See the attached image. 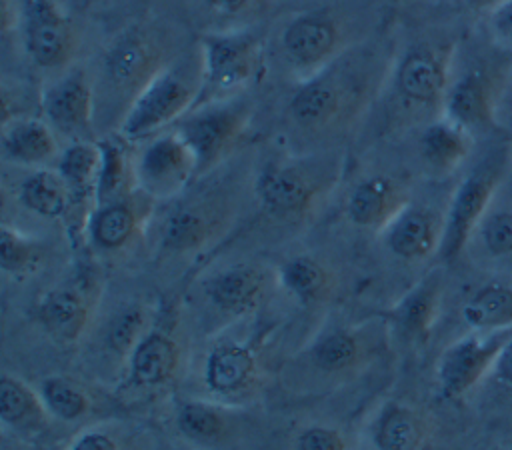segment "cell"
Returning <instances> with one entry per match:
<instances>
[{"label":"cell","mask_w":512,"mask_h":450,"mask_svg":"<svg viewBox=\"0 0 512 450\" xmlns=\"http://www.w3.org/2000/svg\"><path fill=\"white\" fill-rule=\"evenodd\" d=\"M278 274L260 262H238L214 272L204 282L210 304L226 316L242 318L258 310L270 296Z\"/></svg>","instance_id":"15"},{"label":"cell","mask_w":512,"mask_h":450,"mask_svg":"<svg viewBox=\"0 0 512 450\" xmlns=\"http://www.w3.org/2000/svg\"><path fill=\"white\" fill-rule=\"evenodd\" d=\"M500 178L502 162L486 158L458 184L444 214V232L438 250L442 262L450 264L464 252L472 234L490 210Z\"/></svg>","instance_id":"9"},{"label":"cell","mask_w":512,"mask_h":450,"mask_svg":"<svg viewBox=\"0 0 512 450\" xmlns=\"http://www.w3.org/2000/svg\"><path fill=\"white\" fill-rule=\"evenodd\" d=\"M370 36L364 8L326 4L286 16L266 42V58L298 86Z\"/></svg>","instance_id":"2"},{"label":"cell","mask_w":512,"mask_h":450,"mask_svg":"<svg viewBox=\"0 0 512 450\" xmlns=\"http://www.w3.org/2000/svg\"><path fill=\"white\" fill-rule=\"evenodd\" d=\"M48 126L72 142L96 140V96L92 74L78 64L50 80L40 94Z\"/></svg>","instance_id":"11"},{"label":"cell","mask_w":512,"mask_h":450,"mask_svg":"<svg viewBox=\"0 0 512 450\" xmlns=\"http://www.w3.org/2000/svg\"><path fill=\"white\" fill-rule=\"evenodd\" d=\"M232 218V204L216 192L178 202L164 218L160 246L168 252H194L214 242Z\"/></svg>","instance_id":"14"},{"label":"cell","mask_w":512,"mask_h":450,"mask_svg":"<svg viewBox=\"0 0 512 450\" xmlns=\"http://www.w3.org/2000/svg\"><path fill=\"white\" fill-rule=\"evenodd\" d=\"M198 50L202 86L194 108L242 96L266 66V40L252 26L208 30Z\"/></svg>","instance_id":"6"},{"label":"cell","mask_w":512,"mask_h":450,"mask_svg":"<svg viewBox=\"0 0 512 450\" xmlns=\"http://www.w3.org/2000/svg\"><path fill=\"white\" fill-rule=\"evenodd\" d=\"M2 156L16 166L44 168L58 156L54 130L46 120L32 116L12 118L2 128Z\"/></svg>","instance_id":"22"},{"label":"cell","mask_w":512,"mask_h":450,"mask_svg":"<svg viewBox=\"0 0 512 450\" xmlns=\"http://www.w3.org/2000/svg\"><path fill=\"white\" fill-rule=\"evenodd\" d=\"M154 202L142 190L98 204L86 224V236L98 252L114 254L126 250L144 230L154 212Z\"/></svg>","instance_id":"16"},{"label":"cell","mask_w":512,"mask_h":450,"mask_svg":"<svg viewBox=\"0 0 512 450\" xmlns=\"http://www.w3.org/2000/svg\"><path fill=\"white\" fill-rule=\"evenodd\" d=\"M310 360L324 374L352 372L366 360V338L352 328L326 332L312 344Z\"/></svg>","instance_id":"31"},{"label":"cell","mask_w":512,"mask_h":450,"mask_svg":"<svg viewBox=\"0 0 512 450\" xmlns=\"http://www.w3.org/2000/svg\"><path fill=\"white\" fill-rule=\"evenodd\" d=\"M148 312L142 304H126L116 310L106 326V346L112 354L124 358L130 356L132 350L140 344V340L148 334Z\"/></svg>","instance_id":"36"},{"label":"cell","mask_w":512,"mask_h":450,"mask_svg":"<svg viewBox=\"0 0 512 450\" xmlns=\"http://www.w3.org/2000/svg\"><path fill=\"white\" fill-rule=\"evenodd\" d=\"M336 162L326 156L288 158L266 164L254 184L258 202L274 220L306 218L334 182Z\"/></svg>","instance_id":"7"},{"label":"cell","mask_w":512,"mask_h":450,"mask_svg":"<svg viewBox=\"0 0 512 450\" xmlns=\"http://www.w3.org/2000/svg\"><path fill=\"white\" fill-rule=\"evenodd\" d=\"M492 372H494L498 384L502 388H506L508 392H512V334H510L508 342L504 344V348H502V352H500Z\"/></svg>","instance_id":"42"},{"label":"cell","mask_w":512,"mask_h":450,"mask_svg":"<svg viewBox=\"0 0 512 450\" xmlns=\"http://www.w3.org/2000/svg\"><path fill=\"white\" fill-rule=\"evenodd\" d=\"M92 298L86 286L68 284L46 292L38 306L36 318L42 328L60 344H74L90 324Z\"/></svg>","instance_id":"20"},{"label":"cell","mask_w":512,"mask_h":450,"mask_svg":"<svg viewBox=\"0 0 512 450\" xmlns=\"http://www.w3.org/2000/svg\"><path fill=\"white\" fill-rule=\"evenodd\" d=\"M178 432L198 446L224 442L234 430L232 410L208 400H182L176 410Z\"/></svg>","instance_id":"26"},{"label":"cell","mask_w":512,"mask_h":450,"mask_svg":"<svg viewBox=\"0 0 512 450\" xmlns=\"http://www.w3.org/2000/svg\"><path fill=\"white\" fill-rule=\"evenodd\" d=\"M426 438V418L420 410L402 402H388L372 426L378 450H420Z\"/></svg>","instance_id":"27"},{"label":"cell","mask_w":512,"mask_h":450,"mask_svg":"<svg viewBox=\"0 0 512 450\" xmlns=\"http://www.w3.org/2000/svg\"><path fill=\"white\" fill-rule=\"evenodd\" d=\"M176 58L174 40L156 24H132L104 44L92 74L98 124L124 120L140 92Z\"/></svg>","instance_id":"3"},{"label":"cell","mask_w":512,"mask_h":450,"mask_svg":"<svg viewBox=\"0 0 512 450\" xmlns=\"http://www.w3.org/2000/svg\"><path fill=\"white\" fill-rule=\"evenodd\" d=\"M196 176V156L172 128L142 142L134 158L136 188L152 200L176 198Z\"/></svg>","instance_id":"10"},{"label":"cell","mask_w":512,"mask_h":450,"mask_svg":"<svg viewBox=\"0 0 512 450\" xmlns=\"http://www.w3.org/2000/svg\"><path fill=\"white\" fill-rule=\"evenodd\" d=\"M444 216L432 208L410 202L382 232L388 250L408 262L426 260L440 250Z\"/></svg>","instance_id":"19"},{"label":"cell","mask_w":512,"mask_h":450,"mask_svg":"<svg viewBox=\"0 0 512 450\" xmlns=\"http://www.w3.org/2000/svg\"><path fill=\"white\" fill-rule=\"evenodd\" d=\"M476 232L486 254L494 258L512 256V212L488 210Z\"/></svg>","instance_id":"38"},{"label":"cell","mask_w":512,"mask_h":450,"mask_svg":"<svg viewBox=\"0 0 512 450\" xmlns=\"http://www.w3.org/2000/svg\"><path fill=\"white\" fill-rule=\"evenodd\" d=\"M46 248L38 238H32L18 228L2 224L0 228V266L14 278H24L42 268Z\"/></svg>","instance_id":"34"},{"label":"cell","mask_w":512,"mask_h":450,"mask_svg":"<svg viewBox=\"0 0 512 450\" xmlns=\"http://www.w3.org/2000/svg\"><path fill=\"white\" fill-rule=\"evenodd\" d=\"M442 116L462 126L472 136L494 126V92L488 76L480 70H470L450 80Z\"/></svg>","instance_id":"21"},{"label":"cell","mask_w":512,"mask_h":450,"mask_svg":"<svg viewBox=\"0 0 512 450\" xmlns=\"http://www.w3.org/2000/svg\"><path fill=\"white\" fill-rule=\"evenodd\" d=\"M18 202L40 218L66 220L72 198L58 170L36 168L20 182Z\"/></svg>","instance_id":"28"},{"label":"cell","mask_w":512,"mask_h":450,"mask_svg":"<svg viewBox=\"0 0 512 450\" xmlns=\"http://www.w3.org/2000/svg\"><path fill=\"white\" fill-rule=\"evenodd\" d=\"M450 64L452 48L430 42L414 44L396 56L380 94V116L386 126L428 124L442 116L444 96L450 86Z\"/></svg>","instance_id":"4"},{"label":"cell","mask_w":512,"mask_h":450,"mask_svg":"<svg viewBox=\"0 0 512 450\" xmlns=\"http://www.w3.org/2000/svg\"><path fill=\"white\" fill-rule=\"evenodd\" d=\"M262 380L258 350L248 342L224 340L214 344L204 362L206 388L226 402L252 396Z\"/></svg>","instance_id":"17"},{"label":"cell","mask_w":512,"mask_h":450,"mask_svg":"<svg viewBox=\"0 0 512 450\" xmlns=\"http://www.w3.org/2000/svg\"><path fill=\"white\" fill-rule=\"evenodd\" d=\"M276 274L278 284L304 306L326 302L334 290L332 272L314 256H294L286 260Z\"/></svg>","instance_id":"29"},{"label":"cell","mask_w":512,"mask_h":450,"mask_svg":"<svg viewBox=\"0 0 512 450\" xmlns=\"http://www.w3.org/2000/svg\"><path fill=\"white\" fill-rule=\"evenodd\" d=\"M510 334L512 328L488 332L472 330L470 334L452 342L440 354L436 368L440 394L452 400L470 392L488 372L494 370Z\"/></svg>","instance_id":"13"},{"label":"cell","mask_w":512,"mask_h":450,"mask_svg":"<svg viewBox=\"0 0 512 450\" xmlns=\"http://www.w3.org/2000/svg\"><path fill=\"white\" fill-rule=\"evenodd\" d=\"M394 60L390 40L374 34L298 84L284 110L288 134L326 142L352 132L376 106Z\"/></svg>","instance_id":"1"},{"label":"cell","mask_w":512,"mask_h":450,"mask_svg":"<svg viewBox=\"0 0 512 450\" xmlns=\"http://www.w3.org/2000/svg\"><path fill=\"white\" fill-rule=\"evenodd\" d=\"M252 118V102L246 94L196 106L174 126L196 156L198 176L218 166L244 136Z\"/></svg>","instance_id":"8"},{"label":"cell","mask_w":512,"mask_h":450,"mask_svg":"<svg viewBox=\"0 0 512 450\" xmlns=\"http://www.w3.org/2000/svg\"><path fill=\"white\" fill-rule=\"evenodd\" d=\"M444 296L442 270L424 274L394 306L392 318L398 328L412 338H426L434 328Z\"/></svg>","instance_id":"24"},{"label":"cell","mask_w":512,"mask_h":450,"mask_svg":"<svg viewBox=\"0 0 512 450\" xmlns=\"http://www.w3.org/2000/svg\"><path fill=\"white\" fill-rule=\"evenodd\" d=\"M408 204L410 192L404 182L388 174H374L352 188L346 214L354 226L382 234Z\"/></svg>","instance_id":"18"},{"label":"cell","mask_w":512,"mask_h":450,"mask_svg":"<svg viewBox=\"0 0 512 450\" xmlns=\"http://www.w3.org/2000/svg\"><path fill=\"white\" fill-rule=\"evenodd\" d=\"M126 144L128 142L120 136H106L98 140L100 170L96 182V206L136 190L134 158L128 156Z\"/></svg>","instance_id":"32"},{"label":"cell","mask_w":512,"mask_h":450,"mask_svg":"<svg viewBox=\"0 0 512 450\" xmlns=\"http://www.w3.org/2000/svg\"><path fill=\"white\" fill-rule=\"evenodd\" d=\"M472 150V134L446 116H438L422 126L418 154L424 166L436 174L456 170Z\"/></svg>","instance_id":"25"},{"label":"cell","mask_w":512,"mask_h":450,"mask_svg":"<svg viewBox=\"0 0 512 450\" xmlns=\"http://www.w3.org/2000/svg\"><path fill=\"white\" fill-rule=\"evenodd\" d=\"M130 382L138 388H162L174 380L180 366V346L164 330H150L128 356Z\"/></svg>","instance_id":"23"},{"label":"cell","mask_w":512,"mask_h":450,"mask_svg":"<svg viewBox=\"0 0 512 450\" xmlns=\"http://www.w3.org/2000/svg\"><path fill=\"white\" fill-rule=\"evenodd\" d=\"M66 450H122V444L110 430L86 428L68 444Z\"/></svg>","instance_id":"40"},{"label":"cell","mask_w":512,"mask_h":450,"mask_svg":"<svg viewBox=\"0 0 512 450\" xmlns=\"http://www.w3.org/2000/svg\"><path fill=\"white\" fill-rule=\"evenodd\" d=\"M48 412L60 420H78L92 410L90 392L72 378L48 376L40 386Z\"/></svg>","instance_id":"35"},{"label":"cell","mask_w":512,"mask_h":450,"mask_svg":"<svg viewBox=\"0 0 512 450\" xmlns=\"http://www.w3.org/2000/svg\"><path fill=\"white\" fill-rule=\"evenodd\" d=\"M488 24L494 38L512 46V0H504L488 12Z\"/></svg>","instance_id":"41"},{"label":"cell","mask_w":512,"mask_h":450,"mask_svg":"<svg viewBox=\"0 0 512 450\" xmlns=\"http://www.w3.org/2000/svg\"><path fill=\"white\" fill-rule=\"evenodd\" d=\"M202 62L196 48L178 54L132 102L118 126V136L128 144H138L172 128L190 112L200 96Z\"/></svg>","instance_id":"5"},{"label":"cell","mask_w":512,"mask_h":450,"mask_svg":"<svg viewBox=\"0 0 512 450\" xmlns=\"http://www.w3.org/2000/svg\"><path fill=\"white\" fill-rule=\"evenodd\" d=\"M462 320L472 330L512 328V286L488 282L462 304Z\"/></svg>","instance_id":"33"},{"label":"cell","mask_w":512,"mask_h":450,"mask_svg":"<svg viewBox=\"0 0 512 450\" xmlns=\"http://www.w3.org/2000/svg\"><path fill=\"white\" fill-rule=\"evenodd\" d=\"M294 450H348V442L336 428L308 426L298 434Z\"/></svg>","instance_id":"39"},{"label":"cell","mask_w":512,"mask_h":450,"mask_svg":"<svg viewBox=\"0 0 512 450\" xmlns=\"http://www.w3.org/2000/svg\"><path fill=\"white\" fill-rule=\"evenodd\" d=\"M474 8H478V10H492L494 6H498L500 2H504V0H468Z\"/></svg>","instance_id":"43"},{"label":"cell","mask_w":512,"mask_h":450,"mask_svg":"<svg viewBox=\"0 0 512 450\" xmlns=\"http://www.w3.org/2000/svg\"><path fill=\"white\" fill-rule=\"evenodd\" d=\"M50 416L40 392H34L24 380L12 374L2 376L0 418L6 426L20 432H36L48 424Z\"/></svg>","instance_id":"30"},{"label":"cell","mask_w":512,"mask_h":450,"mask_svg":"<svg viewBox=\"0 0 512 450\" xmlns=\"http://www.w3.org/2000/svg\"><path fill=\"white\" fill-rule=\"evenodd\" d=\"M22 42L30 62L44 70L72 66L78 36L66 10L56 0L22 2Z\"/></svg>","instance_id":"12"},{"label":"cell","mask_w":512,"mask_h":450,"mask_svg":"<svg viewBox=\"0 0 512 450\" xmlns=\"http://www.w3.org/2000/svg\"><path fill=\"white\" fill-rule=\"evenodd\" d=\"M214 30L248 28L260 16L266 14L270 0H202Z\"/></svg>","instance_id":"37"}]
</instances>
